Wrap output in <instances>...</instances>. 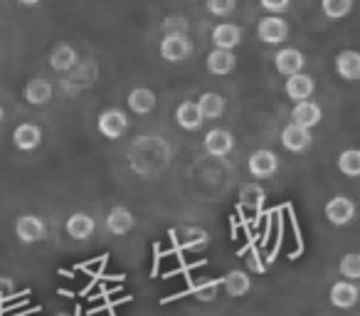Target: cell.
<instances>
[{
	"label": "cell",
	"instance_id": "484cf974",
	"mask_svg": "<svg viewBox=\"0 0 360 316\" xmlns=\"http://www.w3.org/2000/svg\"><path fill=\"white\" fill-rule=\"evenodd\" d=\"M321 11L328 20H343L353 11V0H321Z\"/></svg>",
	"mask_w": 360,
	"mask_h": 316
},
{
	"label": "cell",
	"instance_id": "6da1fadb",
	"mask_svg": "<svg viewBox=\"0 0 360 316\" xmlns=\"http://www.w3.org/2000/svg\"><path fill=\"white\" fill-rule=\"evenodd\" d=\"M15 235L22 245H35L47 237V225L42 217L32 215V213H22L15 220Z\"/></svg>",
	"mask_w": 360,
	"mask_h": 316
},
{
	"label": "cell",
	"instance_id": "5bb4252c",
	"mask_svg": "<svg viewBox=\"0 0 360 316\" xmlns=\"http://www.w3.org/2000/svg\"><path fill=\"white\" fill-rule=\"evenodd\" d=\"M314 89H316L314 77L306 75V72H296V75H291L289 80H286V84H284L286 96H289V99H294V101L309 99V96L314 94Z\"/></svg>",
	"mask_w": 360,
	"mask_h": 316
},
{
	"label": "cell",
	"instance_id": "2e32d148",
	"mask_svg": "<svg viewBox=\"0 0 360 316\" xmlns=\"http://www.w3.org/2000/svg\"><path fill=\"white\" fill-rule=\"evenodd\" d=\"M220 286H222V291H225L227 296H232V299H240V296H245L247 291L252 289V277L247 274V272H242V270H230L220 279Z\"/></svg>",
	"mask_w": 360,
	"mask_h": 316
},
{
	"label": "cell",
	"instance_id": "52a82bcc",
	"mask_svg": "<svg viewBox=\"0 0 360 316\" xmlns=\"http://www.w3.org/2000/svg\"><path fill=\"white\" fill-rule=\"evenodd\" d=\"M202 146H205L207 153L215 156V158H225V156L235 148V136L227 129H210L205 134V139H202Z\"/></svg>",
	"mask_w": 360,
	"mask_h": 316
},
{
	"label": "cell",
	"instance_id": "836d02e7",
	"mask_svg": "<svg viewBox=\"0 0 360 316\" xmlns=\"http://www.w3.org/2000/svg\"><path fill=\"white\" fill-rule=\"evenodd\" d=\"M0 121H3V106H0Z\"/></svg>",
	"mask_w": 360,
	"mask_h": 316
},
{
	"label": "cell",
	"instance_id": "e0dca14e",
	"mask_svg": "<svg viewBox=\"0 0 360 316\" xmlns=\"http://www.w3.org/2000/svg\"><path fill=\"white\" fill-rule=\"evenodd\" d=\"M212 45L215 50H235L237 45H242V30L235 23H220L212 30Z\"/></svg>",
	"mask_w": 360,
	"mask_h": 316
},
{
	"label": "cell",
	"instance_id": "603a6c76",
	"mask_svg": "<svg viewBox=\"0 0 360 316\" xmlns=\"http://www.w3.org/2000/svg\"><path fill=\"white\" fill-rule=\"evenodd\" d=\"M195 104H198V109H200L202 119H220V116L225 114V109H227L225 96L217 94V91H205V94H202Z\"/></svg>",
	"mask_w": 360,
	"mask_h": 316
},
{
	"label": "cell",
	"instance_id": "d6986e66",
	"mask_svg": "<svg viewBox=\"0 0 360 316\" xmlns=\"http://www.w3.org/2000/svg\"><path fill=\"white\" fill-rule=\"evenodd\" d=\"M335 72L340 80L358 82L360 80V55L355 50H343L335 55Z\"/></svg>",
	"mask_w": 360,
	"mask_h": 316
},
{
	"label": "cell",
	"instance_id": "f546056e",
	"mask_svg": "<svg viewBox=\"0 0 360 316\" xmlns=\"http://www.w3.org/2000/svg\"><path fill=\"white\" fill-rule=\"evenodd\" d=\"M217 289H220V282L212 279V282H205V284L195 286L193 294H195V299H200V301H212L217 296Z\"/></svg>",
	"mask_w": 360,
	"mask_h": 316
},
{
	"label": "cell",
	"instance_id": "cb8c5ba5",
	"mask_svg": "<svg viewBox=\"0 0 360 316\" xmlns=\"http://www.w3.org/2000/svg\"><path fill=\"white\" fill-rule=\"evenodd\" d=\"M52 91L55 89H52V84L47 80H30L25 84V89H22V96H25L27 104L42 106L52 99Z\"/></svg>",
	"mask_w": 360,
	"mask_h": 316
},
{
	"label": "cell",
	"instance_id": "7402d4cb",
	"mask_svg": "<svg viewBox=\"0 0 360 316\" xmlns=\"http://www.w3.org/2000/svg\"><path fill=\"white\" fill-rule=\"evenodd\" d=\"M79 65V52L72 45H57L55 50L50 52V67L57 72H70Z\"/></svg>",
	"mask_w": 360,
	"mask_h": 316
},
{
	"label": "cell",
	"instance_id": "4316f807",
	"mask_svg": "<svg viewBox=\"0 0 360 316\" xmlns=\"http://www.w3.org/2000/svg\"><path fill=\"white\" fill-rule=\"evenodd\" d=\"M338 272H340V277H345L348 282H358L360 279V255L348 252V255L340 260Z\"/></svg>",
	"mask_w": 360,
	"mask_h": 316
},
{
	"label": "cell",
	"instance_id": "4fadbf2b",
	"mask_svg": "<svg viewBox=\"0 0 360 316\" xmlns=\"http://www.w3.org/2000/svg\"><path fill=\"white\" fill-rule=\"evenodd\" d=\"M67 235L72 237V240H89L91 235H94L96 230V222L94 217L89 215V213H72L70 217H67V225H65Z\"/></svg>",
	"mask_w": 360,
	"mask_h": 316
},
{
	"label": "cell",
	"instance_id": "7c38bea8",
	"mask_svg": "<svg viewBox=\"0 0 360 316\" xmlns=\"http://www.w3.org/2000/svg\"><path fill=\"white\" fill-rule=\"evenodd\" d=\"M134 225H136L134 213H131L129 208H124V206L111 208L109 215H106V230H109L111 235H119V237L129 235V232L134 230Z\"/></svg>",
	"mask_w": 360,
	"mask_h": 316
},
{
	"label": "cell",
	"instance_id": "83f0119b",
	"mask_svg": "<svg viewBox=\"0 0 360 316\" xmlns=\"http://www.w3.org/2000/svg\"><path fill=\"white\" fill-rule=\"evenodd\" d=\"M165 35H188V20L183 15H170L163 20Z\"/></svg>",
	"mask_w": 360,
	"mask_h": 316
},
{
	"label": "cell",
	"instance_id": "7a4b0ae2",
	"mask_svg": "<svg viewBox=\"0 0 360 316\" xmlns=\"http://www.w3.org/2000/svg\"><path fill=\"white\" fill-rule=\"evenodd\" d=\"M96 129L104 139L109 141H119L121 136L129 131V116L121 109H104L96 119Z\"/></svg>",
	"mask_w": 360,
	"mask_h": 316
},
{
	"label": "cell",
	"instance_id": "44dd1931",
	"mask_svg": "<svg viewBox=\"0 0 360 316\" xmlns=\"http://www.w3.org/2000/svg\"><path fill=\"white\" fill-rule=\"evenodd\" d=\"M175 121H178L180 129L198 131L205 119H202V114H200V109H198L195 101H183V104H178V109H175Z\"/></svg>",
	"mask_w": 360,
	"mask_h": 316
},
{
	"label": "cell",
	"instance_id": "ac0fdd59",
	"mask_svg": "<svg viewBox=\"0 0 360 316\" xmlns=\"http://www.w3.org/2000/svg\"><path fill=\"white\" fill-rule=\"evenodd\" d=\"M129 109L134 111V114L139 116H146L150 114V111L155 109V104H158V96H155L153 89H148V87H136V89L129 91Z\"/></svg>",
	"mask_w": 360,
	"mask_h": 316
},
{
	"label": "cell",
	"instance_id": "d4e9b609",
	"mask_svg": "<svg viewBox=\"0 0 360 316\" xmlns=\"http://www.w3.org/2000/svg\"><path fill=\"white\" fill-rule=\"evenodd\" d=\"M338 171L348 178L360 176V151L358 148H348L338 156Z\"/></svg>",
	"mask_w": 360,
	"mask_h": 316
},
{
	"label": "cell",
	"instance_id": "5b68a950",
	"mask_svg": "<svg viewBox=\"0 0 360 316\" xmlns=\"http://www.w3.org/2000/svg\"><path fill=\"white\" fill-rule=\"evenodd\" d=\"M323 215H326V220H328L330 225L343 227L355 217V203L350 201V198H345V196H335V198H330V201L326 203Z\"/></svg>",
	"mask_w": 360,
	"mask_h": 316
},
{
	"label": "cell",
	"instance_id": "277c9868",
	"mask_svg": "<svg viewBox=\"0 0 360 316\" xmlns=\"http://www.w3.org/2000/svg\"><path fill=\"white\" fill-rule=\"evenodd\" d=\"M193 55V42L188 35H165L160 40V57L165 62H186Z\"/></svg>",
	"mask_w": 360,
	"mask_h": 316
},
{
	"label": "cell",
	"instance_id": "9c48e42d",
	"mask_svg": "<svg viewBox=\"0 0 360 316\" xmlns=\"http://www.w3.org/2000/svg\"><path fill=\"white\" fill-rule=\"evenodd\" d=\"M304 65H306L304 52H299L296 47H281V50L274 55L276 72L284 77H291V75H296V72H304Z\"/></svg>",
	"mask_w": 360,
	"mask_h": 316
},
{
	"label": "cell",
	"instance_id": "8992f818",
	"mask_svg": "<svg viewBox=\"0 0 360 316\" xmlns=\"http://www.w3.org/2000/svg\"><path fill=\"white\" fill-rule=\"evenodd\" d=\"M257 35H259L262 42L266 45H279L289 37V25L286 20H281L279 15H269V18H262V23L257 25Z\"/></svg>",
	"mask_w": 360,
	"mask_h": 316
},
{
	"label": "cell",
	"instance_id": "30bf717a",
	"mask_svg": "<svg viewBox=\"0 0 360 316\" xmlns=\"http://www.w3.org/2000/svg\"><path fill=\"white\" fill-rule=\"evenodd\" d=\"M321 119H323V111L311 99L296 101L294 109H291V124L304 126V129H314L316 124H321Z\"/></svg>",
	"mask_w": 360,
	"mask_h": 316
},
{
	"label": "cell",
	"instance_id": "ba28073f",
	"mask_svg": "<svg viewBox=\"0 0 360 316\" xmlns=\"http://www.w3.org/2000/svg\"><path fill=\"white\" fill-rule=\"evenodd\" d=\"M281 144H284V148L291 151V153H301V151H306L314 144V134H311V129H304V126L286 124L284 129H281Z\"/></svg>",
	"mask_w": 360,
	"mask_h": 316
},
{
	"label": "cell",
	"instance_id": "f1b7e54d",
	"mask_svg": "<svg viewBox=\"0 0 360 316\" xmlns=\"http://www.w3.org/2000/svg\"><path fill=\"white\" fill-rule=\"evenodd\" d=\"M237 8V0H207V11L217 18H227L232 15Z\"/></svg>",
	"mask_w": 360,
	"mask_h": 316
},
{
	"label": "cell",
	"instance_id": "e575fe53",
	"mask_svg": "<svg viewBox=\"0 0 360 316\" xmlns=\"http://www.w3.org/2000/svg\"><path fill=\"white\" fill-rule=\"evenodd\" d=\"M57 316H72V314H57Z\"/></svg>",
	"mask_w": 360,
	"mask_h": 316
},
{
	"label": "cell",
	"instance_id": "8fae6325",
	"mask_svg": "<svg viewBox=\"0 0 360 316\" xmlns=\"http://www.w3.org/2000/svg\"><path fill=\"white\" fill-rule=\"evenodd\" d=\"M328 299L335 309H353L360 299V291H358V286H355V282L343 279V282H335V284L330 286Z\"/></svg>",
	"mask_w": 360,
	"mask_h": 316
},
{
	"label": "cell",
	"instance_id": "9a60e30c",
	"mask_svg": "<svg viewBox=\"0 0 360 316\" xmlns=\"http://www.w3.org/2000/svg\"><path fill=\"white\" fill-rule=\"evenodd\" d=\"M42 144V129L37 124H20L13 131V146L18 151H35Z\"/></svg>",
	"mask_w": 360,
	"mask_h": 316
},
{
	"label": "cell",
	"instance_id": "1f68e13d",
	"mask_svg": "<svg viewBox=\"0 0 360 316\" xmlns=\"http://www.w3.org/2000/svg\"><path fill=\"white\" fill-rule=\"evenodd\" d=\"M262 8H266L269 13H284L291 6V0H259Z\"/></svg>",
	"mask_w": 360,
	"mask_h": 316
},
{
	"label": "cell",
	"instance_id": "ffe728a7",
	"mask_svg": "<svg viewBox=\"0 0 360 316\" xmlns=\"http://www.w3.org/2000/svg\"><path fill=\"white\" fill-rule=\"evenodd\" d=\"M237 67V57L232 50H212L207 55V72L215 77H225L232 75Z\"/></svg>",
	"mask_w": 360,
	"mask_h": 316
},
{
	"label": "cell",
	"instance_id": "4dcf8cb0",
	"mask_svg": "<svg viewBox=\"0 0 360 316\" xmlns=\"http://www.w3.org/2000/svg\"><path fill=\"white\" fill-rule=\"evenodd\" d=\"M15 296V282L11 277H0V301Z\"/></svg>",
	"mask_w": 360,
	"mask_h": 316
},
{
	"label": "cell",
	"instance_id": "3957f363",
	"mask_svg": "<svg viewBox=\"0 0 360 316\" xmlns=\"http://www.w3.org/2000/svg\"><path fill=\"white\" fill-rule=\"evenodd\" d=\"M247 168H250L252 178H259V181H264V178H271L276 171H279V156H276L274 151H269V148H259V151H255V153L250 156Z\"/></svg>",
	"mask_w": 360,
	"mask_h": 316
},
{
	"label": "cell",
	"instance_id": "d6a6232c",
	"mask_svg": "<svg viewBox=\"0 0 360 316\" xmlns=\"http://www.w3.org/2000/svg\"><path fill=\"white\" fill-rule=\"evenodd\" d=\"M20 6H25V8H35V6H40L42 0H18Z\"/></svg>",
	"mask_w": 360,
	"mask_h": 316
}]
</instances>
